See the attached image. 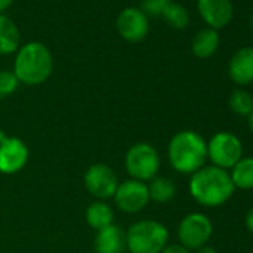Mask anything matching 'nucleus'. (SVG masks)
Returning <instances> with one entry per match:
<instances>
[{"mask_svg": "<svg viewBox=\"0 0 253 253\" xmlns=\"http://www.w3.org/2000/svg\"><path fill=\"white\" fill-rule=\"evenodd\" d=\"M189 192L192 198L204 207H220L231 200L235 188L229 173L214 166H204L189 180Z\"/></svg>", "mask_w": 253, "mask_h": 253, "instance_id": "obj_1", "label": "nucleus"}, {"mask_svg": "<svg viewBox=\"0 0 253 253\" xmlns=\"http://www.w3.org/2000/svg\"><path fill=\"white\" fill-rule=\"evenodd\" d=\"M54 58L49 48L42 42H27L18 48L14 60V75L20 84L35 86L49 79Z\"/></svg>", "mask_w": 253, "mask_h": 253, "instance_id": "obj_2", "label": "nucleus"}, {"mask_svg": "<svg viewBox=\"0 0 253 253\" xmlns=\"http://www.w3.org/2000/svg\"><path fill=\"white\" fill-rule=\"evenodd\" d=\"M169 160L176 171L194 174L207 161V142L197 131H179L169 143Z\"/></svg>", "mask_w": 253, "mask_h": 253, "instance_id": "obj_3", "label": "nucleus"}, {"mask_svg": "<svg viewBox=\"0 0 253 253\" xmlns=\"http://www.w3.org/2000/svg\"><path fill=\"white\" fill-rule=\"evenodd\" d=\"M169 229L157 220H139L126 231V249L131 253H161L167 246Z\"/></svg>", "mask_w": 253, "mask_h": 253, "instance_id": "obj_4", "label": "nucleus"}, {"mask_svg": "<svg viewBox=\"0 0 253 253\" xmlns=\"http://www.w3.org/2000/svg\"><path fill=\"white\" fill-rule=\"evenodd\" d=\"M243 157L241 140L229 131H219L207 142V160L214 167L229 171Z\"/></svg>", "mask_w": 253, "mask_h": 253, "instance_id": "obj_5", "label": "nucleus"}, {"mask_svg": "<svg viewBox=\"0 0 253 253\" xmlns=\"http://www.w3.org/2000/svg\"><path fill=\"white\" fill-rule=\"evenodd\" d=\"M125 169L134 180H151L160 170V155L152 145L136 143L125 155Z\"/></svg>", "mask_w": 253, "mask_h": 253, "instance_id": "obj_6", "label": "nucleus"}, {"mask_svg": "<svg viewBox=\"0 0 253 253\" xmlns=\"http://www.w3.org/2000/svg\"><path fill=\"white\" fill-rule=\"evenodd\" d=\"M213 234V223L204 213L186 214L177 228L180 244L189 250H197L209 243Z\"/></svg>", "mask_w": 253, "mask_h": 253, "instance_id": "obj_7", "label": "nucleus"}, {"mask_svg": "<svg viewBox=\"0 0 253 253\" xmlns=\"http://www.w3.org/2000/svg\"><path fill=\"white\" fill-rule=\"evenodd\" d=\"M151 23L149 17L136 6H128L122 9L116 17V32L118 35L130 43H139L149 35Z\"/></svg>", "mask_w": 253, "mask_h": 253, "instance_id": "obj_8", "label": "nucleus"}, {"mask_svg": "<svg viewBox=\"0 0 253 253\" xmlns=\"http://www.w3.org/2000/svg\"><path fill=\"white\" fill-rule=\"evenodd\" d=\"M113 200L116 207L124 213H137L143 210L151 201L148 185L134 179L124 180L118 185Z\"/></svg>", "mask_w": 253, "mask_h": 253, "instance_id": "obj_9", "label": "nucleus"}, {"mask_svg": "<svg viewBox=\"0 0 253 253\" xmlns=\"http://www.w3.org/2000/svg\"><path fill=\"white\" fill-rule=\"evenodd\" d=\"M84 183L88 192L100 200L112 198L118 189V177L115 171L106 164H92L85 171Z\"/></svg>", "mask_w": 253, "mask_h": 253, "instance_id": "obj_10", "label": "nucleus"}, {"mask_svg": "<svg viewBox=\"0 0 253 253\" xmlns=\"http://www.w3.org/2000/svg\"><path fill=\"white\" fill-rule=\"evenodd\" d=\"M29 161V148L18 137H5L0 131V173L14 174Z\"/></svg>", "mask_w": 253, "mask_h": 253, "instance_id": "obj_11", "label": "nucleus"}, {"mask_svg": "<svg viewBox=\"0 0 253 253\" xmlns=\"http://www.w3.org/2000/svg\"><path fill=\"white\" fill-rule=\"evenodd\" d=\"M197 9L207 27L217 32L226 27L234 17L231 0H197Z\"/></svg>", "mask_w": 253, "mask_h": 253, "instance_id": "obj_12", "label": "nucleus"}, {"mask_svg": "<svg viewBox=\"0 0 253 253\" xmlns=\"http://www.w3.org/2000/svg\"><path fill=\"white\" fill-rule=\"evenodd\" d=\"M228 76L240 86L253 84V46L240 48L231 57L228 63Z\"/></svg>", "mask_w": 253, "mask_h": 253, "instance_id": "obj_13", "label": "nucleus"}, {"mask_svg": "<svg viewBox=\"0 0 253 253\" xmlns=\"http://www.w3.org/2000/svg\"><path fill=\"white\" fill-rule=\"evenodd\" d=\"M95 253H124L126 249V232L112 223L97 231L94 240Z\"/></svg>", "mask_w": 253, "mask_h": 253, "instance_id": "obj_14", "label": "nucleus"}, {"mask_svg": "<svg viewBox=\"0 0 253 253\" xmlns=\"http://www.w3.org/2000/svg\"><path fill=\"white\" fill-rule=\"evenodd\" d=\"M219 45H220L219 32L210 27H206L194 36L191 42V51L197 58L206 60L216 54V51L219 49Z\"/></svg>", "mask_w": 253, "mask_h": 253, "instance_id": "obj_15", "label": "nucleus"}, {"mask_svg": "<svg viewBox=\"0 0 253 253\" xmlns=\"http://www.w3.org/2000/svg\"><path fill=\"white\" fill-rule=\"evenodd\" d=\"M21 46L18 26L6 14H0V55H11Z\"/></svg>", "mask_w": 253, "mask_h": 253, "instance_id": "obj_16", "label": "nucleus"}, {"mask_svg": "<svg viewBox=\"0 0 253 253\" xmlns=\"http://www.w3.org/2000/svg\"><path fill=\"white\" fill-rule=\"evenodd\" d=\"M85 219L92 229L100 231L113 223V210L104 201H94L88 206L85 211Z\"/></svg>", "mask_w": 253, "mask_h": 253, "instance_id": "obj_17", "label": "nucleus"}, {"mask_svg": "<svg viewBox=\"0 0 253 253\" xmlns=\"http://www.w3.org/2000/svg\"><path fill=\"white\" fill-rule=\"evenodd\" d=\"M228 173L235 189H253V157H243Z\"/></svg>", "mask_w": 253, "mask_h": 253, "instance_id": "obj_18", "label": "nucleus"}, {"mask_svg": "<svg viewBox=\"0 0 253 253\" xmlns=\"http://www.w3.org/2000/svg\"><path fill=\"white\" fill-rule=\"evenodd\" d=\"M148 191H149V200L160 203V204L171 201L176 195L174 183L170 179L160 177V176H155L154 179L149 180Z\"/></svg>", "mask_w": 253, "mask_h": 253, "instance_id": "obj_19", "label": "nucleus"}, {"mask_svg": "<svg viewBox=\"0 0 253 253\" xmlns=\"http://www.w3.org/2000/svg\"><path fill=\"white\" fill-rule=\"evenodd\" d=\"M163 20L176 30H183L189 24V12L188 9L177 2H171L167 5V8L163 12Z\"/></svg>", "mask_w": 253, "mask_h": 253, "instance_id": "obj_20", "label": "nucleus"}, {"mask_svg": "<svg viewBox=\"0 0 253 253\" xmlns=\"http://www.w3.org/2000/svg\"><path fill=\"white\" fill-rule=\"evenodd\" d=\"M228 104L235 115L249 116L253 110V94H250L243 88H237L231 92Z\"/></svg>", "mask_w": 253, "mask_h": 253, "instance_id": "obj_21", "label": "nucleus"}, {"mask_svg": "<svg viewBox=\"0 0 253 253\" xmlns=\"http://www.w3.org/2000/svg\"><path fill=\"white\" fill-rule=\"evenodd\" d=\"M18 79L14 72L0 70V98H6L18 89Z\"/></svg>", "mask_w": 253, "mask_h": 253, "instance_id": "obj_22", "label": "nucleus"}, {"mask_svg": "<svg viewBox=\"0 0 253 253\" xmlns=\"http://www.w3.org/2000/svg\"><path fill=\"white\" fill-rule=\"evenodd\" d=\"M170 2L171 0H142L139 8L148 17H161Z\"/></svg>", "mask_w": 253, "mask_h": 253, "instance_id": "obj_23", "label": "nucleus"}, {"mask_svg": "<svg viewBox=\"0 0 253 253\" xmlns=\"http://www.w3.org/2000/svg\"><path fill=\"white\" fill-rule=\"evenodd\" d=\"M161 253H191V250L182 246L180 243H176V244H167L161 250Z\"/></svg>", "mask_w": 253, "mask_h": 253, "instance_id": "obj_24", "label": "nucleus"}, {"mask_svg": "<svg viewBox=\"0 0 253 253\" xmlns=\"http://www.w3.org/2000/svg\"><path fill=\"white\" fill-rule=\"evenodd\" d=\"M244 222H246V228L249 229V232H252V234H253V207L247 211Z\"/></svg>", "mask_w": 253, "mask_h": 253, "instance_id": "obj_25", "label": "nucleus"}, {"mask_svg": "<svg viewBox=\"0 0 253 253\" xmlns=\"http://www.w3.org/2000/svg\"><path fill=\"white\" fill-rule=\"evenodd\" d=\"M15 0H0V14H5L12 5Z\"/></svg>", "mask_w": 253, "mask_h": 253, "instance_id": "obj_26", "label": "nucleus"}, {"mask_svg": "<svg viewBox=\"0 0 253 253\" xmlns=\"http://www.w3.org/2000/svg\"><path fill=\"white\" fill-rule=\"evenodd\" d=\"M195 253H217L216 252V249L214 247H211V246H203V247H200V249H197L195 250Z\"/></svg>", "mask_w": 253, "mask_h": 253, "instance_id": "obj_27", "label": "nucleus"}, {"mask_svg": "<svg viewBox=\"0 0 253 253\" xmlns=\"http://www.w3.org/2000/svg\"><path fill=\"white\" fill-rule=\"evenodd\" d=\"M247 119H249V128H250V133L253 134V110H252V113L247 116Z\"/></svg>", "mask_w": 253, "mask_h": 253, "instance_id": "obj_28", "label": "nucleus"}, {"mask_svg": "<svg viewBox=\"0 0 253 253\" xmlns=\"http://www.w3.org/2000/svg\"><path fill=\"white\" fill-rule=\"evenodd\" d=\"M250 27H252V32H253V17H252V20H250Z\"/></svg>", "mask_w": 253, "mask_h": 253, "instance_id": "obj_29", "label": "nucleus"}]
</instances>
